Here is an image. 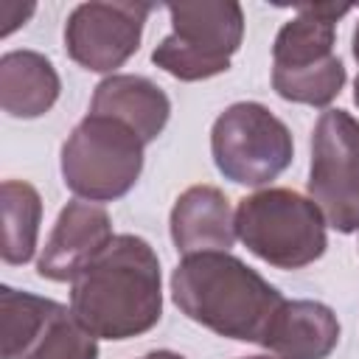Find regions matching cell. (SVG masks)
I'll list each match as a JSON object with an SVG mask.
<instances>
[{"mask_svg":"<svg viewBox=\"0 0 359 359\" xmlns=\"http://www.w3.org/2000/svg\"><path fill=\"white\" fill-rule=\"evenodd\" d=\"M70 311L95 339H132L163 317L160 258L140 236L121 233L70 283Z\"/></svg>","mask_w":359,"mask_h":359,"instance_id":"6da1fadb","label":"cell"},{"mask_svg":"<svg viewBox=\"0 0 359 359\" xmlns=\"http://www.w3.org/2000/svg\"><path fill=\"white\" fill-rule=\"evenodd\" d=\"M3 205V261L8 266L28 264L36 252L42 199L39 191L25 180H6L0 185Z\"/></svg>","mask_w":359,"mask_h":359,"instance_id":"2e32d148","label":"cell"},{"mask_svg":"<svg viewBox=\"0 0 359 359\" xmlns=\"http://www.w3.org/2000/svg\"><path fill=\"white\" fill-rule=\"evenodd\" d=\"M244 359H269V356H244Z\"/></svg>","mask_w":359,"mask_h":359,"instance_id":"7402d4cb","label":"cell"},{"mask_svg":"<svg viewBox=\"0 0 359 359\" xmlns=\"http://www.w3.org/2000/svg\"><path fill=\"white\" fill-rule=\"evenodd\" d=\"M210 154L219 174L236 185L261 188L294 157L289 126L258 101H236L210 126Z\"/></svg>","mask_w":359,"mask_h":359,"instance_id":"8992f818","label":"cell"},{"mask_svg":"<svg viewBox=\"0 0 359 359\" xmlns=\"http://www.w3.org/2000/svg\"><path fill=\"white\" fill-rule=\"evenodd\" d=\"M112 219L107 208L87 199L67 202L39 252L36 272L53 283H73L84 266H90L112 241Z\"/></svg>","mask_w":359,"mask_h":359,"instance_id":"30bf717a","label":"cell"},{"mask_svg":"<svg viewBox=\"0 0 359 359\" xmlns=\"http://www.w3.org/2000/svg\"><path fill=\"white\" fill-rule=\"evenodd\" d=\"M236 238L278 269H303L328 247L323 210L292 188H264L238 199Z\"/></svg>","mask_w":359,"mask_h":359,"instance_id":"3957f363","label":"cell"},{"mask_svg":"<svg viewBox=\"0 0 359 359\" xmlns=\"http://www.w3.org/2000/svg\"><path fill=\"white\" fill-rule=\"evenodd\" d=\"M3 359H98L95 337L50 297L0 286Z\"/></svg>","mask_w":359,"mask_h":359,"instance_id":"ba28073f","label":"cell"},{"mask_svg":"<svg viewBox=\"0 0 359 359\" xmlns=\"http://www.w3.org/2000/svg\"><path fill=\"white\" fill-rule=\"evenodd\" d=\"M90 112L115 118L149 146L163 135L171 118V101L165 90L146 76L112 73L104 81H98L90 101Z\"/></svg>","mask_w":359,"mask_h":359,"instance_id":"7c38bea8","label":"cell"},{"mask_svg":"<svg viewBox=\"0 0 359 359\" xmlns=\"http://www.w3.org/2000/svg\"><path fill=\"white\" fill-rule=\"evenodd\" d=\"M345 65L339 56H331L323 65L300 67V70H278L272 67V90L292 104L328 107L345 87Z\"/></svg>","mask_w":359,"mask_h":359,"instance_id":"e0dca14e","label":"cell"},{"mask_svg":"<svg viewBox=\"0 0 359 359\" xmlns=\"http://www.w3.org/2000/svg\"><path fill=\"white\" fill-rule=\"evenodd\" d=\"M171 300L202 328L258 345L283 306V294L230 252L182 255L171 272Z\"/></svg>","mask_w":359,"mask_h":359,"instance_id":"7a4b0ae2","label":"cell"},{"mask_svg":"<svg viewBox=\"0 0 359 359\" xmlns=\"http://www.w3.org/2000/svg\"><path fill=\"white\" fill-rule=\"evenodd\" d=\"M353 104L359 107V76H356V81H353Z\"/></svg>","mask_w":359,"mask_h":359,"instance_id":"44dd1931","label":"cell"},{"mask_svg":"<svg viewBox=\"0 0 359 359\" xmlns=\"http://www.w3.org/2000/svg\"><path fill=\"white\" fill-rule=\"evenodd\" d=\"M53 62L36 50H8L0 59V107L11 118H42L59 98Z\"/></svg>","mask_w":359,"mask_h":359,"instance_id":"9a60e30c","label":"cell"},{"mask_svg":"<svg viewBox=\"0 0 359 359\" xmlns=\"http://www.w3.org/2000/svg\"><path fill=\"white\" fill-rule=\"evenodd\" d=\"M168 230L177 252H227L236 241V210L216 185H191L171 208Z\"/></svg>","mask_w":359,"mask_h":359,"instance_id":"8fae6325","label":"cell"},{"mask_svg":"<svg viewBox=\"0 0 359 359\" xmlns=\"http://www.w3.org/2000/svg\"><path fill=\"white\" fill-rule=\"evenodd\" d=\"M140 359H185V356L182 353H174V351H151V353H146Z\"/></svg>","mask_w":359,"mask_h":359,"instance_id":"d6986e66","label":"cell"},{"mask_svg":"<svg viewBox=\"0 0 359 359\" xmlns=\"http://www.w3.org/2000/svg\"><path fill=\"white\" fill-rule=\"evenodd\" d=\"M31 14H34V6H22V3H0V22H3L0 34L8 36L14 28L25 25V20H28Z\"/></svg>","mask_w":359,"mask_h":359,"instance_id":"ac0fdd59","label":"cell"},{"mask_svg":"<svg viewBox=\"0 0 359 359\" xmlns=\"http://www.w3.org/2000/svg\"><path fill=\"white\" fill-rule=\"evenodd\" d=\"M348 6L314 3L297 6V14L286 20L272 45V67L278 70H300L328 62L337 42V20L345 17Z\"/></svg>","mask_w":359,"mask_h":359,"instance_id":"5bb4252c","label":"cell"},{"mask_svg":"<svg viewBox=\"0 0 359 359\" xmlns=\"http://www.w3.org/2000/svg\"><path fill=\"white\" fill-rule=\"evenodd\" d=\"M309 199L337 233L359 230V121L325 109L311 132Z\"/></svg>","mask_w":359,"mask_h":359,"instance_id":"52a82bcc","label":"cell"},{"mask_svg":"<svg viewBox=\"0 0 359 359\" xmlns=\"http://www.w3.org/2000/svg\"><path fill=\"white\" fill-rule=\"evenodd\" d=\"M143 149L146 143L129 126L90 112L62 143V180L79 199H121L143 171Z\"/></svg>","mask_w":359,"mask_h":359,"instance_id":"277c9868","label":"cell"},{"mask_svg":"<svg viewBox=\"0 0 359 359\" xmlns=\"http://www.w3.org/2000/svg\"><path fill=\"white\" fill-rule=\"evenodd\" d=\"M171 34L151 50V62L180 81H202L230 70L241 48L244 11L233 0L168 3Z\"/></svg>","mask_w":359,"mask_h":359,"instance_id":"5b68a950","label":"cell"},{"mask_svg":"<svg viewBox=\"0 0 359 359\" xmlns=\"http://www.w3.org/2000/svg\"><path fill=\"white\" fill-rule=\"evenodd\" d=\"M339 342V320L320 300H283L264 348L278 359H328Z\"/></svg>","mask_w":359,"mask_h":359,"instance_id":"4fadbf2b","label":"cell"},{"mask_svg":"<svg viewBox=\"0 0 359 359\" xmlns=\"http://www.w3.org/2000/svg\"><path fill=\"white\" fill-rule=\"evenodd\" d=\"M351 50H353V59H356V65H359V22H356L353 36H351Z\"/></svg>","mask_w":359,"mask_h":359,"instance_id":"ffe728a7","label":"cell"},{"mask_svg":"<svg viewBox=\"0 0 359 359\" xmlns=\"http://www.w3.org/2000/svg\"><path fill=\"white\" fill-rule=\"evenodd\" d=\"M149 14V3H81L65 22V50L90 73H112L137 53Z\"/></svg>","mask_w":359,"mask_h":359,"instance_id":"9c48e42d","label":"cell"}]
</instances>
